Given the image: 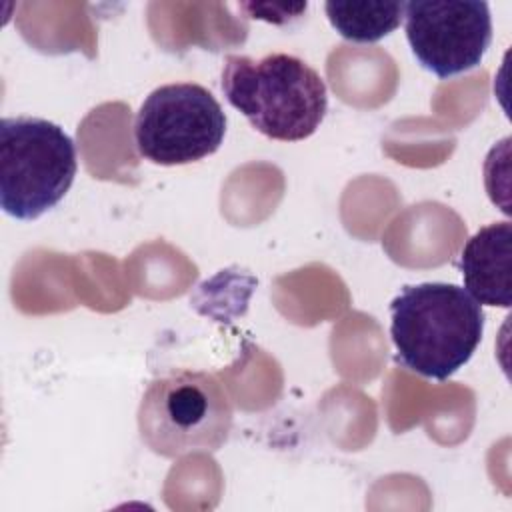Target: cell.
Returning <instances> with one entry per match:
<instances>
[{
    "label": "cell",
    "mask_w": 512,
    "mask_h": 512,
    "mask_svg": "<svg viewBox=\"0 0 512 512\" xmlns=\"http://www.w3.org/2000/svg\"><path fill=\"white\" fill-rule=\"evenodd\" d=\"M226 134V114L214 94L194 82L152 90L134 120V144L160 166L198 162L214 154Z\"/></svg>",
    "instance_id": "5"
},
{
    "label": "cell",
    "mask_w": 512,
    "mask_h": 512,
    "mask_svg": "<svg viewBox=\"0 0 512 512\" xmlns=\"http://www.w3.org/2000/svg\"><path fill=\"white\" fill-rule=\"evenodd\" d=\"M458 268L464 290L486 306L512 304V224L494 222L480 228L462 248Z\"/></svg>",
    "instance_id": "7"
},
{
    "label": "cell",
    "mask_w": 512,
    "mask_h": 512,
    "mask_svg": "<svg viewBox=\"0 0 512 512\" xmlns=\"http://www.w3.org/2000/svg\"><path fill=\"white\" fill-rule=\"evenodd\" d=\"M222 92L252 128L282 142L312 136L328 110L322 76L304 60L282 52L262 58L228 56Z\"/></svg>",
    "instance_id": "2"
},
{
    "label": "cell",
    "mask_w": 512,
    "mask_h": 512,
    "mask_svg": "<svg viewBox=\"0 0 512 512\" xmlns=\"http://www.w3.org/2000/svg\"><path fill=\"white\" fill-rule=\"evenodd\" d=\"M230 428V400L206 372L174 370L152 380L138 408L142 442L166 458L214 452L228 440Z\"/></svg>",
    "instance_id": "3"
},
{
    "label": "cell",
    "mask_w": 512,
    "mask_h": 512,
    "mask_svg": "<svg viewBox=\"0 0 512 512\" xmlns=\"http://www.w3.org/2000/svg\"><path fill=\"white\" fill-rule=\"evenodd\" d=\"M396 362L432 380H448L476 352L484 310L462 286L422 282L404 286L390 302Z\"/></svg>",
    "instance_id": "1"
},
{
    "label": "cell",
    "mask_w": 512,
    "mask_h": 512,
    "mask_svg": "<svg viewBox=\"0 0 512 512\" xmlns=\"http://www.w3.org/2000/svg\"><path fill=\"white\" fill-rule=\"evenodd\" d=\"M332 28L350 42L372 44L394 32L404 20V2H326Z\"/></svg>",
    "instance_id": "8"
},
{
    "label": "cell",
    "mask_w": 512,
    "mask_h": 512,
    "mask_svg": "<svg viewBox=\"0 0 512 512\" xmlns=\"http://www.w3.org/2000/svg\"><path fill=\"white\" fill-rule=\"evenodd\" d=\"M406 38L416 60L438 78L476 68L492 42V16L478 0L404 2Z\"/></svg>",
    "instance_id": "6"
},
{
    "label": "cell",
    "mask_w": 512,
    "mask_h": 512,
    "mask_svg": "<svg viewBox=\"0 0 512 512\" xmlns=\"http://www.w3.org/2000/svg\"><path fill=\"white\" fill-rule=\"evenodd\" d=\"M76 146L58 124L16 116L0 120V206L18 220L54 208L76 176Z\"/></svg>",
    "instance_id": "4"
}]
</instances>
